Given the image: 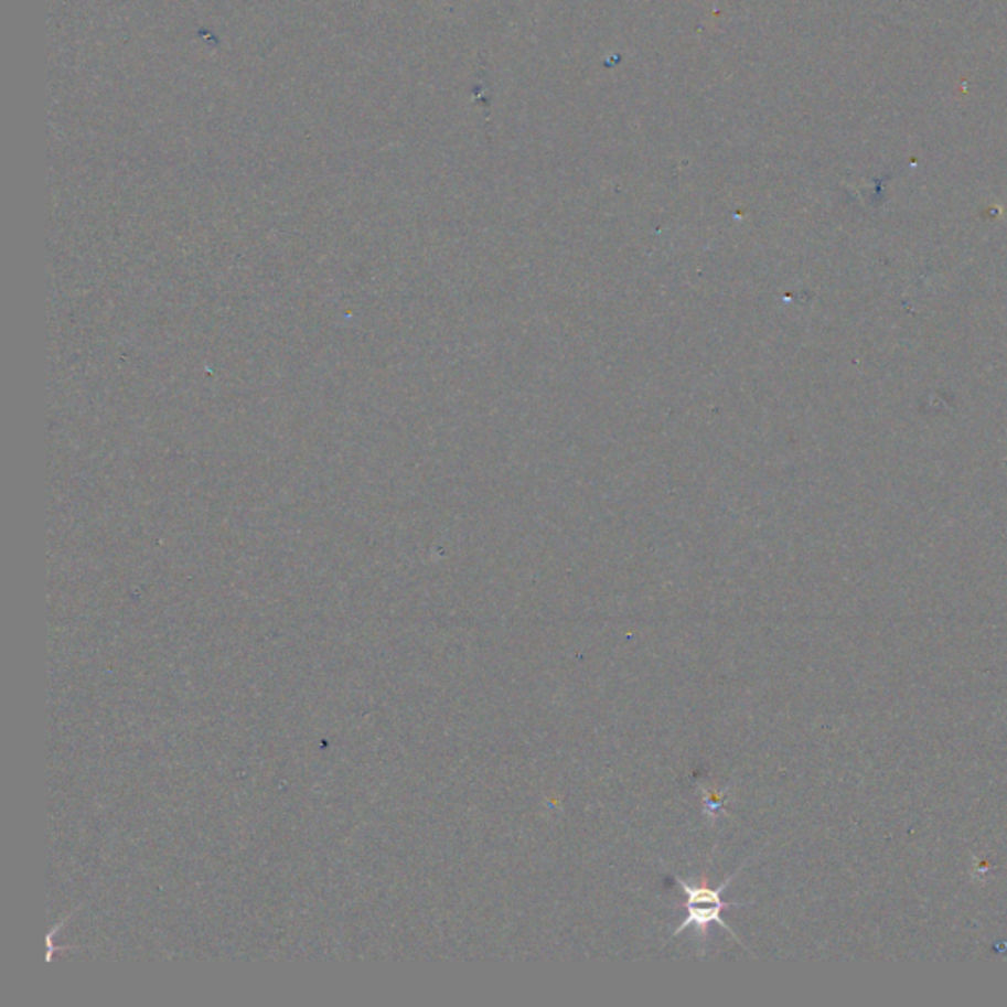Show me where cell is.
Segmentation results:
<instances>
[{"instance_id":"obj_1","label":"cell","mask_w":1007,"mask_h":1007,"mask_svg":"<svg viewBox=\"0 0 1007 1007\" xmlns=\"http://www.w3.org/2000/svg\"><path fill=\"white\" fill-rule=\"evenodd\" d=\"M744 870V866H740L735 874H730L727 880L722 881L720 886H708L707 881L703 880L699 883H690V881L683 880L679 876H675V886L679 888L681 893H683V909H685V917L681 921L679 926L673 931V936L681 935L685 929H695L697 931V936L700 939V943H705L708 939V931H710V925L722 926L727 931L728 935L735 939L736 943L742 944V941L738 939L735 931L727 925V921L722 919V911L725 909H735V908H748L750 903H738V901H725V891H727L728 886L736 880V876L740 871ZM744 949H748L746 944H742Z\"/></svg>"}]
</instances>
